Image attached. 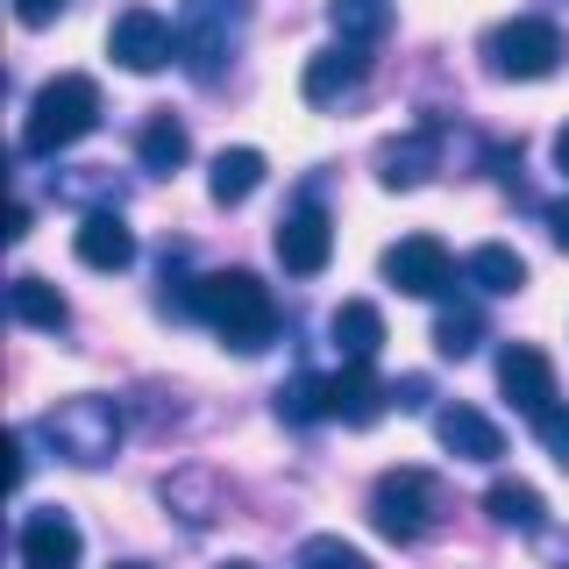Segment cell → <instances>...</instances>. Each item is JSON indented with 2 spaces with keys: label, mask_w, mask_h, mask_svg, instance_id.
<instances>
[{
  "label": "cell",
  "mask_w": 569,
  "mask_h": 569,
  "mask_svg": "<svg viewBox=\"0 0 569 569\" xmlns=\"http://www.w3.org/2000/svg\"><path fill=\"white\" fill-rule=\"evenodd\" d=\"M178 313L207 320V328L221 335L228 349H242V356H257L278 335L271 284H263L257 271H207V278H192V292L178 299Z\"/></svg>",
  "instance_id": "cell-1"
},
{
  "label": "cell",
  "mask_w": 569,
  "mask_h": 569,
  "mask_svg": "<svg viewBox=\"0 0 569 569\" xmlns=\"http://www.w3.org/2000/svg\"><path fill=\"white\" fill-rule=\"evenodd\" d=\"M100 129V86L86 71H58V79L36 86L29 121H22V150L29 157H58L71 142H86Z\"/></svg>",
  "instance_id": "cell-2"
},
{
  "label": "cell",
  "mask_w": 569,
  "mask_h": 569,
  "mask_svg": "<svg viewBox=\"0 0 569 569\" xmlns=\"http://www.w3.org/2000/svg\"><path fill=\"white\" fill-rule=\"evenodd\" d=\"M36 435L50 441V456L93 470V462H107L121 449V406L100 399V391H71V399H58L43 420H36Z\"/></svg>",
  "instance_id": "cell-3"
},
{
  "label": "cell",
  "mask_w": 569,
  "mask_h": 569,
  "mask_svg": "<svg viewBox=\"0 0 569 569\" xmlns=\"http://www.w3.org/2000/svg\"><path fill=\"white\" fill-rule=\"evenodd\" d=\"M249 22V0H186L178 8V64L200 86H213L236 58V36Z\"/></svg>",
  "instance_id": "cell-4"
},
{
  "label": "cell",
  "mask_w": 569,
  "mask_h": 569,
  "mask_svg": "<svg viewBox=\"0 0 569 569\" xmlns=\"http://www.w3.org/2000/svg\"><path fill=\"white\" fill-rule=\"evenodd\" d=\"M485 58H491L498 79H548V71L569 58V43L548 14H512V22H498L485 36Z\"/></svg>",
  "instance_id": "cell-5"
},
{
  "label": "cell",
  "mask_w": 569,
  "mask_h": 569,
  "mask_svg": "<svg viewBox=\"0 0 569 569\" xmlns=\"http://www.w3.org/2000/svg\"><path fill=\"white\" fill-rule=\"evenodd\" d=\"M441 491L427 470H385L378 485H370V520H378L385 541H420L427 520H435Z\"/></svg>",
  "instance_id": "cell-6"
},
{
  "label": "cell",
  "mask_w": 569,
  "mask_h": 569,
  "mask_svg": "<svg viewBox=\"0 0 569 569\" xmlns=\"http://www.w3.org/2000/svg\"><path fill=\"white\" fill-rule=\"evenodd\" d=\"M378 271H385V284H399L406 299H449L456 257L435 236H406V242H391L385 257H378Z\"/></svg>",
  "instance_id": "cell-7"
},
{
  "label": "cell",
  "mask_w": 569,
  "mask_h": 569,
  "mask_svg": "<svg viewBox=\"0 0 569 569\" xmlns=\"http://www.w3.org/2000/svg\"><path fill=\"white\" fill-rule=\"evenodd\" d=\"M107 58L121 71H164L178 58V22H164L157 8H121L107 29Z\"/></svg>",
  "instance_id": "cell-8"
},
{
  "label": "cell",
  "mask_w": 569,
  "mask_h": 569,
  "mask_svg": "<svg viewBox=\"0 0 569 569\" xmlns=\"http://www.w3.org/2000/svg\"><path fill=\"white\" fill-rule=\"evenodd\" d=\"M271 249H278V263H284L292 278L328 271V257H335V221H328V207H320V200H299V207L278 221Z\"/></svg>",
  "instance_id": "cell-9"
},
{
  "label": "cell",
  "mask_w": 569,
  "mask_h": 569,
  "mask_svg": "<svg viewBox=\"0 0 569 569\" xmlns=\"http://www.w3.org/2000/svg\"><path fill=\"white\" fill-rule=\"evenodd\" d=\"M14 556H22V569H79L86 533L64 506H36L22 520V533H14Z\"/></svg>",
  "instance_id": "cell-10"
},
{
  "label": "cell",
  "mask_w": 569,
  "mask_h": 569,
  "mask_svg": "<svg viewBox=\"0 0 569 569\" xmlns=\"http://www.w3.org/2000/svg\"><path fill=\"white\" fill-rule=\"evenodd\" d=\"M498 391H506L527 420H541L548 406H562L556 399V363H548V349H533V342H506V349H498Z\"/></svg>",
  "instance_id": "cell-11"
},
{
  "label": "cell",
  "mask_w": 569,
  "mask_h": 569,
  "mask_svg": "<svg viewBox=\"0 0 569 569\" xmlns=\"http://www.w3.org/2000/svg\"><path fill=\"white\" fill-rule=\"evenodd\" d=\"M363 79H370L363 43H342V36H335L328 50H313V58H307V71H299V93H307V107H335L342 93H356Z\"/></svg>",
  "instance_id": "cell-12"
},
{
  "label": "cell",
  "mask_w": 569,
  "mask_h": 569,
  "mask_svg": "<svg viewBox=\"0 0 569 569\" xmlns=\"http://www.w3.org/2000/svg\"><path fill=\"white\" fill-rule=\"evenodd\" d=\"M71 249H79L86 271H129L136 263V228L100 207V213H86V221L71 228Z\"/></svg>",
  "instance_id": "cell-13"
},
{
  "label": "cell",
  "mask_w": 569,
  "mask_h": 569,
  "mask_svg": "<svg viewBox=\"0 0 569 569\" xmlns=\"http://www.w3.org/2000/svg\"><path fill=\"white\" fill-rule=\"evenodd\" d=\"M320 385H328V420H342V427H370V420H385V406H391V391L370 378V363H342Z\"/></svg>",
  "instance_id": "cell-14"
},
{
  "label": "cell",
  "mask_w": 569,
  "mask_h": 569,
  "mask_svg": "<svg viewBox=\"0 0 569 569\" xmlns=\"http://www.w3.org/2000/svg\"><path fill=\"white\" fill-rule=\"evenodd\" d=\"M435 435H441V449H449L456 462H498V456H506V435H498L477 406H462V399L435 413Z\"/></svg>",
  "instance_id": "cell-15"
},
{
  "label": "cell",
  "mask_w": 569,
  "mask_h": 569,
  "mask_svg": "<svg viewBox=\"0 0 569 569\" xmlns=\"http://www.w3.org/2000/svg\"><path fill=\"white\" fill-rule=\"evenodd\" d=\"M328 342L342 363H378L385 349V313L370 307V299H342V307L328 313Z\"/></svg>",
  "instance_id": "cell-16"
},
{
  "label": "cell",
  "mask_w": 569,
  "mask_h": 569,
  "mask_svg": "<svg viewBox=\"0 0 569 569\" xmlns=\"http://www.w3.org/2000/svg\"><path fill=\"white\" fill-rule=\"evenodd\" d=\"M462 278L477 284V292L506 299V292H527V257L512 242H477L470 257H462Z\"/></svg>",
  "instance_id": "cell-17"
},
{
  "label": "cell",
  "mask_w": 569,
  "mask_h": 569,
  "mask_svg": "<svg viewBox=\"0 0 569 569\" xmlns=\"http://www.w3.org/2000/svg\"><path fill=\"white\" fill-rule=\"evenodd\" d=\"M257 186H263V150H249V142H236V150H221V157L207 164V192H213V207H242Z\"/></svg>",
  "instance_id": "cell-18"
},
{
  "label": "cell",
  "mask_w": 569,
  "mask_h": 569,
  "mask_svg": "<svg viewBox=\"0 0 569 569\" xmlns=\"http://www.w3.org/2000/svg\"><path fill=\"white\" fill-rule=\"evenodd\" d=\"M186 157H192L186 121H178L171 107H157V114L142 121V136H136V164H142V171H178Z\"/></svg>",
  "instance_id": "cell-19"
},
{
  "label": "cell",
  "mask_w": 569,
  "mask_h": 569,
  "mask_svg": "<svg viewBox=\"0 0 569 569\" xmlns=\"http://www.w3.org/2000/svg\"><path fill=\"white\" fill-rule=\"evenodd\" d=\"M427 171H435V129H413V136H391L385 150H378V178H385L391 192L420 186Z\"/></svg>",
  "instance_id": "cell-20"
},
{
  "label": "cell",
  "mask_w": 569,
  "mask_h": 569,
  "mask_svg": "<svg viewBox=\"0 0 569 569\" xmlns=\"http://www.w3.org/2000/svg\"><path fill=\"white\" fill-rule=\"evenodd\" d=\"M8 313L22 320V328H50V335H58L64 320H71L64 292H58V284H50V278H36V271H22V278L8 284Z\"/></svg>",
  "instance_id": "cell-21"
},
{
  "label": "cell",
  "mask_w": 569,
  "mask_h": 569,
  "mask_svg": "<svg viewBox=\"0 0 569 569\" xmlns=\"http://www.w3.org/2000/svg\"><path fill=\"white\" fill-rule=\"evenodd\" d=\"M485 512L498 527H512V533H548V506H541V491L520 485V477H498V485L485 491Z\"/></svg>",
  "instance_id": "cell-22"
},
{
  "label": "cell",
  "mask_w": 569,
  "mask_h": 569,
  "mask_svg": "<svg viewBox=\"0 0 569 569\" xmlns=\"http://www.w3.org/2000/svg\"><path fill=\"white\" fill-rule=\"evenodd\" d=\"M164 506L186 527H207L213 512H221V485H213L207 470H178V477H164Z\"/></svg>",
  "instance_id": "cell-23"
},
{
  "label": "cell",
  "mask_w": 569,
  "mask_h": 569,
  "mask_svg": "<svg viewBox=\"0 0 569 569\" xmlns=\"http://www.w3.org/2000/svg\"><path fill=\"white\" fill-rule=\"evenodd\" d=\"M328 22L342 43H378V36H391V0H328Z\"/></svg>",
  "instance_id": "cell-24"
},
{
  "label": "cell",
  "mask_w": 569,
  "mask_h": 569,
  "mask_svg": "<svg viewBox=\"0 0 569 569\" xmlns=\"http://www.w3.org/2000/svg\"><path fill=\"white\" fill-rule=\"evenodd\" d=\"M477 342H485V313H477V307H441L435 313V349L441 356H456V363H462Z\"/></svg>",
  "instance_id": "cell-25"
},
{
  "label": "cell",
  "mask_w": 569,
  "mask_h": 569,
  "mask_svg": "<svg viewBox=\"0 0 569 569\" xmlns=\"http://www.w3.org/2000/svg\"><path fill=\"white\" fill-rule=\"evenodd\" d=\"M299 569H370V556L342 533H307L299 541Z\"/></svg>",
  "instance_id": "cell-26"
},
{
  "label": "cell",
  "mask_w": 569,
  "mask_h": 569,
  "mask_svg": "<svg viewBox=\"0 0 569 569\" xmlns=\"http://www.w3.org/2000/svg\"><path fill=\"white\" fill-rule=\"evenodd\" d=\"M533 435H541V449H548V456H556L562 470H569V406H548V413L533 420Z\"/></svg>",
  "instance_id": "cell-27"
},
{
  "label": "cell",
  "mask_w": 569,
  "mask_h": 569,
  "mask_svg": "<svg viewBox=\"0 0 569 569\" xmlns=\"http://www.w3.org/2000/svg\"><path fill=\"white\" fill-rule=\"evenodd\" d=\"M64 8H71V0H14V22H22V29H50Z\"/></svg>",
  "instance_id": "cell-28"
},
{
  "label": "cell",
  "mask_w": 569,
  "mask_h": 569,
  "mask_svg": "<svg viewBox=\"0 0 569 569\" xmlns=\"http://www.w3.org/2000/svg\"><path fill=\"white\" fill-rule=\"evenodd\" d=\"M391 399H399L406 413H420V406H427V378H399V385H391Z\"/></svg>",
  "instance_id": "cell-29"
},
{
  "label": "cell",
  "mask_w": 569,
  "mask_h": 569,
  "mask_svg": "<svg viewBox=\"0 0 569 569\" xmlns=\"http://www.w3.org/2000/svg\"><path fill=\"white\" fill-rule=\"evenodd\" d=\"M533 541H541V556L556 562V569H569V533H556V527H548V533H533Z\"/></svg>",
  "instance_id": "cell-30"
},
{
  "label": "cell",
  "mask_w": 569,
  "mask_h": 569,
  "mask_svg": "<svg viewBox=\"0 0 569 569\" xmlns=\"http://www.w3.org/2000/svg\"><path fill=\"white\" fill-rule=\"evenodd\" d=\"M548 236H556V249H569V200H548Z\"/></svg>",
  "instance_id": "cell-31"
},
{
  "label": "cell",
  "mask_w": 569,
  "mask_h": 569,
  "mask_svg": "<svg viewBox=\"0 0 569 569\" xmlns=\"http://www.w3.org/2000/svg\"><path fill=\"white\" fill-rule=\"evenodd\" d=\"M556 171L569 178V121H562V129H556Z\"/></svg>",
  "instance_id": "cell-32"
},
{
  "label": "cell",
  "mask_w": 569,
  "mask_h": 569,
  "mask_svg": "<svg viewBox=\"0 0 569 569\" xmlns=\"http://www.w3.org/2000/svg\"><path fill=\"white\" fill-rule=\"evenodd\" d=\"M221 569H257V562H221Z\"/></svg>",
  "instance_id": "cell-33"
},
{
  "label": "cell",
  "mask_w": 569,
  "mask_h": 569,
  "mask_svg": "<svg viewBox=\"0 0 569 569\" xmlns=\"http://www.w3.org/2000/svg\"><path fill=\"white\" fill-rule=\"evenodd\" d=\"M121 569H142V562H121Z\"/></svg>",
  "instance_id": "cell-34"
}]
</instances>
